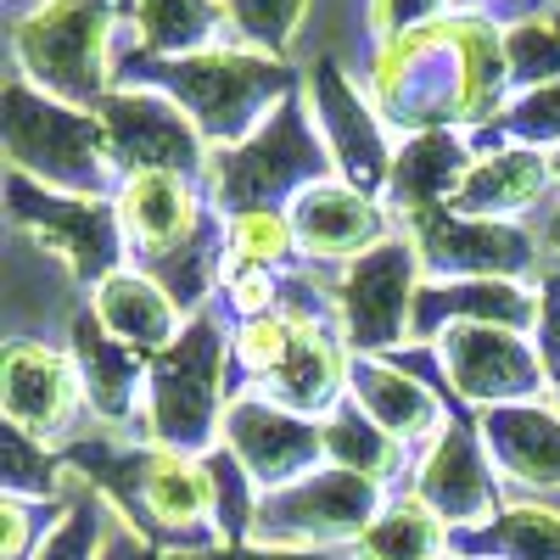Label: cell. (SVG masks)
I'll return each instance as SVG.
<instances>
[{
    "mask_svg": "<svg viewBox=\"0 0 560 560\" xmlns=\"http://www.w3.org/2000/svg\"><path fill=\"white\" fill-rule=\"evenodd\" d=\"M292 236H298L292 219H280V213H242L236 224H230V247H236V258L253 264V269L280 264L287 247H292Z\"/></svg>",
    "mask_w": 560,
    "mask_h": 560,
    "instance_id": "8d00e7d4",
    "label": "cell"
},
{
    "mask_svg": "<svg viewBox=\"0 0 560 560\" xmlns=\"http://www.w3.org/2000/svg\"><path fill=\"white\" fill-rule=\"evenodd\" d=\"M308 185H325V152L314 147L303 107L292 96L269 113V124L253 140L213 158V197L236 219L242 213H275L280 197H292V191L303 197Z\"/></svg>",
    "mask_w": 560,
    "mask_h": 560,
    "instance_id": "3957f363",
    "label": "cell"
},
{
    "mask_svg": "<svg viewBox=\"0 0 560 560\" xmlns=\"http://www.w3.org/2000/svg\"><path fill=\"white\" fill-rule=\"evenodd\" d=\"M443 319L522 331V325L533 319V298L522 287H510V280H454V287H420V298H415V337H438Z\"/></svg>",
    "mask_w": 560,
    "mask_h": 560,
    "instance_id": "44dd1931",
    "label": "cell"
},
{
    "mask_svg": "<svg viewBox=\"0 0 560 560\" xmlns=\"http://www.w3.org/2000/svg\"><path fill=\"white\" fill-rule=\"evenodd\" d=\"M376 102L393 124L432 135L443 118L471 113V68H465L459 23H427L404 39H393L376 68Z\"/></svg>",
    "mask_w": 560,
    "mask_h": 560,
    "instance_id": "277c9868",
    "label": "cell"
},
{
    "mask_svg": "<svg viewBox=\"0 0 560 560\" xmlns=\"http://www.w3.org/2000/svg\"><path fill=\"white\" fill-rule=\"evenodd\" d=\"M448 544L477 560H560V510L510 504L471 533H448Z\"/></svg>",
    "mask_w": 560,
    "mask_h": 560,
    "instance_id": "d4e9b609",
    "label": "cell"
},
{
    "mask_svg": "<svg viewBox=\"0 0 560 560\" xmlns=\"http://www.w3.org/2000/svg\"><path fill=\"white\" fill-rule=\"evenodd\" d=\"M269 387H275V404H287L292 415L325 409V404H331V393H337V353L325 348V337H314L308 325H303L292 353L269 370Z\"/></svg>",
    "mask_w": 560,
    "mask_h": 560,
    "instance_id": "f1b7e54d",
    "label": "cell"
},
{
    "mask_svg": "<svg viewBox=\"0 0 560 560\" xmlns=\"http://www.w3.org/2000/svg\"><path fill=\"white\" fill-rule=\"evenodd\" d=\"M152 280L179 303V308H191L197 298H202V280H208V242L202 236H191L179 253H163V258H152Z\"/></svg>",
    "mask_w": 560,
    "mask_h": 560,
    "instance_id": "74e56055",
    "label": "cell"
},
{
    "mask_svg": "<svg viewBox=\"0 0 560 560\" xmlns=\"http://www.w3.org/2000/svg\"><path fill=\"white\" fill-rule=\"evenodd\" d=\"M140 84H158L163 96H174L191 124L202 129V140H219V147H236V140H253V124L269 102H287L292 73L253 57V51H202V57H129L124 68Z\"/></svg>",
    "mask_w": 560,
    "mask_h": 560,
    "instance_id": "6da1fadb",
    "label": "cell"
},
{
    "mask_svg": "<svg viewBox=\"0 0 560 560\" xmlns=\"http://www.w3.org/2000/svg\"><path fill=\"white\" fill-rule=\"evenodd\" d=\"M208 560H325V555H314V549H275V544H224Z\"/></svg>",
    "mask_w": 560,
    "mask_h": 560,
    "instance_id": "7bdbcfd3",
    "label": "cell"
},
{
    "mask_svg": "<svg viewBox=\"0 0 560 560\" xmlns=\"http://www.w3.org/2000/svg\"><path fill=\"white\" fill-rule=\"evenodd\" d=\"M292 230L308 253H325V258H342V253L364 258L382 247V213L353 185H308L292 202Z\"/></svg>",
    "mask_w": 560,
    "mask_h": 560,
    "instance_id": "ac0fdd59",
    "label": "cell"
},
{
    "mask_svg": "<svg viewBox=\"0 0 560 560\" xmlns=\"http://www.w3.org/2000/svg\"><path fill=\"white\" fill-rule=\"evenodd\" d=\"M68 393H73V376L57 353H45L34 342H18L7 348V382H0V398H7V427L28 432V438H45L62 427L68 415Z\"/></svg>",
    "mask_w": 560,
    "mask_h": 560,
    "instance_id": "d6986e66",
    "label": "cell"
},
{
    "mask_svg": "<svg viewBox=\"0 0 560 560\" xmlns=\"http://www.w3.org/2000/svg\"><path fill=\"white\" fill-rule=\"evenodd\" d=\"M443 370H448V382L465 398H477L488 409L533 398L544 387V376H549L544 359L516 331H504V325H448Z\"/></svg>",
    "mask_w": 560,
    "mask_h": 560,
    "instance_id": "8fae6325",
    "label": "cell"
},
{
    "mask_svg": "<svg viewBox=\"0 0 560 560\" xmlns=\"http://www.w3.org/2000/svg\"><path fill=\"white\" fill-rule=\"evenodd\" d=\"M493 135H516V140H560V84H544V90H527V96L499 118Z\"/></svg>",
    "mask_w": 560,
    "mask_h": 560,
    "instance_id": "f35d334b",
    "label": "cell"
},
{
    "mask_svg": "<svg viewBox=\"0 0 560 560\" xmlns=\"http://www.w3.org/2000/svg\"><path fill=\"white\" fill-rule=\"evenodd\" d=\"M471 168H477L471 152H465L448 129L415 135L409 147L393 158V174H387L393 179V202L409 208L415 219H427V213H438L443 197H459V185H465Z\"/></svg>",
    "mask_w": 560,
    "mask_h": 560,
    "instance_id": "ffe728a7",
    "label": "cell"
},
{
    "mask_svg": "<svg viewBox=\"0 0 560 560\" xmlns=\"http://www.w3.org/2000/svg\"><path fill=\"white\" fill-rule=\"evenodd\" d=\"M102 544H107V522L96 504H73L62 510V522L39 538L34 560H102Z\"/></svg>",
    "mask_w": 560,
    "mask_h": 560,
    "instance_id": "836d02e7",
    "label": "cell"
},
{
    "mask_svg": "<svg viewBox=\"0 0 560 560\" xmlns=\"http://www.w3.org/2000/svg\"><path fill=\"white\" fill-rule=\"evenodd\" d=\"M96 319L107 325L118 342H129L135 353H163V348H174V331H179L174 298L158 287V280H147V275H113V280H102Z\"/></svg>",
    "mask_w": 560,
    "mask_h": 560,
    "instance_id": "7402d4cb",
    "label": "cell"
},
{
    "mask_svg": "<svg viewBox=\"0 0 560 560\" xmlns=\"http://www.w3.org/2000/svg\"><path fill=\"white\" fill-rule=\"evenodd\" d=\"M124 224L152 258H163L168 247H185L191 230H197L185 179L179 174H129V185H124Z\"/></svg>",
    "mask_w": 560,
    "mask_h": 560,
    "instance_id": "603a6c76",
    "label": "cell"
},
{
    "mask_svg": "<svg viewBox=\"0 0 560 560\" xmlns=\"http://www.w3.org/2000/svg\"><path fill=\"white\" fill-rule=\"evenodd\" d=\"M488 443L471 432V427H448L427 465H420V488L415 499L432 510V516L454 533H471L477 522H493L499 516V488H493V459L482 454Z\"/></svg>",
    "mask_w": 560,
    "mask_h": 560,
    "instance_id": "5bb4252c",
    "label": "cell"
},
{
    "mask_svg": "<svg viewBox=\"0 0 560 560\" xmlns=\"http://www.w3.org/2000/svg\"><path fill=\"white\" fill-rule=\"evenodd\" d=\"M353 393H359L364 415L376 420L382 432H393L398 443H409V438L438 427V398L420 387V382H409L404 370H393V364L359 359L353 364Z\"/></svg>",
    "mask_w": 560,
    "mask_h": 560,
    "instance_id": "484cf974",
    "label": "cell"
},
{
    "mask_svg": "<svg viewBox=\"0 0 560 560\" xmlns=\"http://www.w3.org/2000/svg\"><path fill=\"white\" fill-rule=\"evenodd\" d=\"M73 359H79V376L84 393L102 415H129L135 404V376H140V353L129 342H118L96 314H79L73 319Z\"/></svg>",
    "mask_w": 560,
    "mask_h": 560,
    "instance_id": "cb8c5ba5",
    "label": "cell"
},
{
    "mask_svg": "<svg viewBox=\"0 0 560 560\" xmlns=\"http://www.w3.org/2000/svg\"><path fill=\"white\" fill-rule=\"evenodd\" d=\"M504 62H510V79H522L533 90L544 84H560V28L555 23H516L504 34Z\"/></svg>",
    "mask_w": 560,
    "mask_h": 560,
    "instance_id": "1f68e13d",
    "label": "cell"
},
{
    "mask_svg": "<svg viewBox=\"0 0 560 560\" xmlns=\"http://www.w3.org/2000/svg\"><path fill=\"white\" fill-rule=\"evenodd\" d=\"M7 152L18 174L39 185H57L68 197H102L107 191V158L113 140L96 113H79L23 79L7 84Z\"/></svg>",
    "mask_w": 560,
    "mask_h": 560,
    "instance_id": "7a4b0ae2",
    "label": "cell"
},
{
    "mask_svg": "<svg viewBox=\"0 0 560 560\" xmlns=\"http://www.w3.org/2000/svg\"><path fill=\"white\" fill-rule=\"evenodd\" d=\"M382 516V488L353 471H308L303 482L280 488L258 504V544L275 549H314L337 538H364Z\"/></svg>",
    "mask_w": 560,
    "mask_h": 560,
    "instance_id": "52a82bcc",
    "label": "cell"
},
{
    "mask_svg": "<svg viewBox=\"0 0 560 560\" xmlns=\"http://www.w3.org/2000/svg\"><path fill=\"white\" fill-rule=\"evenodd\" d=\"M415 253L404 242H382L376 253H364L348 280H342V314L348 337L359 353H382L404 337V325L415 331Z\"/></svg>",
    "mask_w": 560,
    "mask_h": 560,
    "instance_id": "7c38bea8",
    "label": "cell"
},
{
    "mask_svg": "<svg viewBox=\"0 0 560 560\" xmlns=\"http://www.w3.org/2000/svg\"><path fill=\"white\" fill-rule=\"evenodd\" d=\"M224 7H230V18L242 23V34L258 39L264 51H287L308 0H224Z\"/></svg>",
    "mask_w": 560,
    "mask_h": 560,
    "instance_id": "d590c367",
    "label": "cell"
},
{
    "mask_svg": "<svg viewBox=\"0 0 560 560\" xmlns=\"http://www.w3.org/2000/svg\"><path fill=\"white\" fill-rule=\"evenodd\" d=\"M319 438H325V454L337 459V471L382 482V477H393V465H398V438L382 432L364 409H337L319 427Z\"/></svg>",
    "mask_w": 560,
    "mask_h": 560,
    "instance_id": "4dcf8cb0",
    "label": "cell"
},
{
    "mask_svg": "<svg viewBox=\"0 0 560 560\" xmlns=\"http://www.w3.org/2000/svg\"><path fill=\"white\" fill-rule=\"evenodd\" d=\"M140 39L147 57H202V45L219 28L213 0H140Z\"/></svg>",
    "mask_w": 560,
    "mask_h": 560,
    "instance_id": "f546056e",
    "label": "cell"
},
{
    "mask_svg": "<svg viewBox=\"0 0 560 560\" xmlns=\"http://www.w3.org/2000/svg\"><path fill=\"white\" fill-rule=\"evenodd\" d=\"M96 118L107 124L113 158L129 174H197L202 168V129L163 96L113 90V96H102Z\"/></svg>",
    "mask_w": 560,
    "mask_h": 560,
    "instance_id": "30bf717a",
    "label": "cell"
},
{
    "mask_svg": "<svg viewBox=\"0 0 560 560\" xmlns=\"http://www.w3.org/2000/svg\"><path fill=\"white\" fill-rule=\"evenodd\" d=\"M544 242H549V247H555V253H560V208H555V213H549V219H544Z\"/></svg>",
    "mask_w": 560,
    "mask_h": 560,
    "instance_id": "f6af8a7d",
    "label": "cell"
},
{
    "mask_svg": "<svg viewBox=\"0 0 560 560\" xmlns=\"http://www.w3.org/2000/svg\"><path fill=\"white\" fill-rule=\"evenodd\" d=\"M102 560H152V549H147V544L135 538V527H107Z\"/></svg>",
    "mask_w": 560,
    "mask_h": 560,
    "instance_id": "ee69618b",
    "label": "cell"
},
{
    "mask_svg": "<svg viewBox=\"0 0 560 560\" xmlns=\"http://www.w3.org/2000/svg\"><path fill=\"white\" fill-rule=\"evenodd\" d=\"M538 353H544V370L549 382L560 387V275L544 280V314H538Z\"/></svg>",
    "mask_w": 560,
    "mask_h": 560,
    "instance_id": "ab89813d",
    "label": "cell"
},
{
    "mask_svg": "<svg viewBox=\"0 0 560 560\" xmlns=\"http://www.w3.org/2000/svg\"><path fill=\"white\" fill-rule=\"evenodd\" d=\"M0 555H7V560L28 555V510H23V499L0 504Z\"/></svg>",
    "mask_w": 560,
    "mask_h": 560,
    "instance_id": "b9f144b4",
    "label": "cell"
},
{
    "mask_svg": "<svg viewBox=\"0 0 560 560\" xmlns=\"http://www.w3.org/2000/svg\"><path fill=\"white\" fill-rule=\"evenodd\" d=\"M219 376H224V337L208 314H197L174 337V348H163L152 364V427L163 448L174 454L208 448L219 420Z\"/></svg>",
    "mask_w": 560,
    "mask_h": 560,
    "instance_id": "8992f818",
    "label": "cell"
},
{
    "mask_svg": "<svg viewBox=\"0 0 560 560\" xmlns=\"http://www.w3.org/2000/svg\"><path fill=\"white\" fill-rule=\"evenodd\" d=\"M443 549H448V527L420 499L382 510L359 538V560H443Z\"/></svg>",
    "mask_w": 560,
    "mask_h": 560,
    "instance_id": "83f0119b",
    "label": "cell"
},
{
    "mask_svg": "<svg viewBox=\"0 0 560 560\" xmlns=\"http://www.w3.org/2000/svg\"><path fill=\"white\" fill-rule=\"evenodd\" d=\"M443 560H477V555H443Z\"/></svg>",
    "mask_w": 560,
    "mask_h": 560,
    "instance_id": "bcb514c9",
    "label": "cell"
},
{
    "mask_svg": "<svg viewBox=\"0 0 560 560\" xmlns=\"http://www.w3.org/2000/svg\"><path fill=\"white\" fill-rule=\"evenodd\" d=\"M7 197H12V219L18 224H34L39 242L51 247V253H62L79 280H113V264H118V219H113L107 202L51 197L45 185H34L18 168L7 179Z\"/></svg>",
    "mask_w": 560,
    "mask_h": 560,
    "instance_id": "9c48e42d",
    "label": "cell"
},
{
    "mask_svg": "<svg viewBox=\"0 0 560 560\" xmlns=\"http://www.w3.org/2000/svg\"><path fill=\"white\" fill-rule=\"evenodd\" d=\"M79 465H96V482H107L129 522L140 516V533H163L174 544H202V522L213 510V488H208V471L185 465L179 454H163V459H113L102 448H79Z\"/></svg>",
    "mask_w": 560,
    "mask_h": 560,
    "instance_id": "ba28073f",
    "label": "cell"
},
{
    "mask_svg": "<svg viewBox=\"0 0 560 560\" xmlns=\"http://www.w3.org/2000/svg\"><path fill=\"white\" fill-rule=\"evenodd\" d=\"M443 7V0H376V23L393 34V39H404V34H415V28H427V18Z\"/></svg>",
    "mask_w": 560,
    "mask_h": 560,
    "instance_id": "60d3db41",
    "label": "cell"
},
{
    "mask_svg": "<svg viewBox=\"0 0 560 560\" xmlns=\"http://www.w3.org/2000/svg\"><path fill=\"white\" fill-rule=\"evenodd\" d=\"M415 230H420V258L438 275L448 269V275H477V280H510L533 269V242L510 224L427 213L415 219Z\"/></svg>",
    "mask_w": 560,
    "mask_h": 560,
    "instance_id": "9a60e30c",
    "label": "cell"
},
{
    "mask_svg": "<svg viewBox=\"0 0 560 560\" xmlns=\"http://www.w3.org/2000/svg\"><path fill=\"white\" fill-rule=\"evenodd\" d=\"M308 90H314V113H319L325 135H331V152H337L342 174L353 179V191H376L393 168H387V140H382L376 118H370V107L359 102V90H348V79L337 73L331 57L314 62Z\"/></svg>",
    "mask_w": 560,
    "mask_h": 560,
    "instance_id": "2e32d148",
    "label": "cell"
},
{
    "mask_svg": "<svg viewBox=\"0 0 560 560\" xmlns=\"http://www.w3.org/2000/svg\"><path fill=\"white\" fill-rule=\"evenodd\" d=\"M224 443H230V454L247 465V477H258L269 493L303 482L308 465L325 454L319 427H308L303 415L280 409V404H258V398L230 404V415H224Z\"/></svg>",
    "mask_w": 560,
    "mask_h": 560,
    "instance_id": "4fadbf2b",
    "label": "cell"
},
{
    "mask_svg": "<svg viewBox=\"0 0 560 560\" xmlns=\"http://www.w3.org/2000/svg\"><path fill=\"white\" fill-rule=\"evenodd\" d=\"M555 393H560V387H555Z\"/></svg>",
    "mask_w": 560,
    "mask_h": 560,
    "instance_id": "c3c4849f",
    "label": "cell"
},
{
    "mask_svg": "<svg viewBox=\"0 0 560 560\" xmlns=\"http://www.w3.org/2000/svg\"><path fill=\"white\" fill-rule=\"evenodd\" d=\"M7 493L12 499H51L57 493V459L28 432L7 427Z\"/></svg>",
    "mask_w": 560,
    "mask_h": 560,
    "instance_id": "e575fe53",
    "label": "cell"
},
{
    "mask_svg": "<svg viewBox=\"0 0 560 560\" xmlns=\"http://www.w3.org/2000/svg\"><path fill=\"white\" fill-rule=\"evenodd\" d=\"M208 488H213V516H219V533L224 544H242L258 522V510L247 499V465L236 454H208Z\"/></svg>",
    "mask_w": 560,
    "mask_h": 560,
    "instance_id": "d6a6232c",
    "label": "cell"
},
{
    "mask_svg": "<svg viewBox=\"0 0 560 560\" xmlns=\"http://www.w3.org/2000/svg\"><path fill=\"white\" fill-rule=\"evenodd\" d=\"M107 0H51L18 23V57L28 79L68 107H102Z\"/></svg>",
    "mask_w": 560,
    "mask_h": 560,
    "instance_id": "5b68a950",
    "label": "cell"
},
{
    "mask_svg": "<svg viewBox=\"0 0 560 560\" xmlns=\"http://www.w3.org/2000/svg\"><path fill=\"white\" fill-rule=\"evenodd\" d=\"M555 174H560V158H555Z\"/></svg>",
    "mask_w": 560,
    "mask_h": 560,
    "instance_id": "7dc6e473",
    "label": "cell"
},
{
    "mask_svg": "<svg viewBox=\"0 0 560 560\" xmlns=\"http://www.w3.org/2000/svg\"><path fill=\"white\" fill-rule=\"evenodd\" d=\"M488 459H499L516 482L560 488V415L538 404H499L482 420Z\"/></svg>",
    "mask_w": 560,
    "mask_h": 560,
    "instance_id": "e0dca14e",
    "label": "cell"
},
{
    "mask_svg": "<svg viewBox=\"0 0 560 560\" xmlns=\"http://www.w3.org/2000/svg\"><path fill=\"white\" fill-rule=\"evenodd\" d=\"M544 179H549V163L538 152H522V147L516 152H493V158H482L471 174H465L454 208L471 213V219L516 213V208H527L544 191Z\"/></svg>",
    "mask_w": 560,
    "mask_h": 560,
    "instance_id": "4316f807",
    "label": "cell"
}]
</instances>
